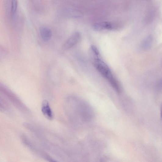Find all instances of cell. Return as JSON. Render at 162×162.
Instances as JSON below:
<instances>
[{
  "label": "cell",
  "mask_w": 162,
  "mask_h": 162,
  "mask_svg": "<svg viewBox=\"0 0 162 162\" xmlns=\"http://www.w3.org/2000/svg\"><path fill=\"white\" fill-rule=\"evenodd\" d=\"M65 108L67 115L72 121L89 122L94 117V113L90 106L77 97H68L65 102Z\"/></svg>",
  "instance_id": "1"
},
{
  "label": "cell",
  "mask_w": 162,
  "mask_h": 162,
  "mask_svg": "<svg viewBox=\"0 0 162 162\" xmlns=\"http://www.w3.org/2000/svg\"><path fill=\"white\" fill-rule=\"evenodd\" d=\"M94 65L100 74L117 92H121L120 85L107 65L101 59L100 56L91 57Z\"/></svg>",
  "instance_id": "2"
},
{
  "label": "cell",
  "mask_w": 162,
  "mask_h": 162,
  "mask_svg": "<svg viewBox=\"0 0 162 162\" xmlns=\"http://www.w3.org/2000/svg\"><path fill=\"white\" fill-rule=\"evenodd\" d=\"M80 37L81 34L80 32H74L65 41L63 46V49H67L71 48L77 43Z\"/></svg>",
  "instance_id": "3"
},
{
  "label": "cell",
  "mask_w": 162,
  "mask_h": 162,
  "mask_svg": "<svg viewBox=\"0 0 162 162\" xmlns=\"http://www.w3.org/2000/svg\"><path fill=\"white\" fill-rule=\"evenodd\" d=\"M41 112L48 120H52L54 118L53 113L50 107L49 102L47 100H44L42 102L41 106Z\"/></svg>",
  "instance_id": "4"
},
{
  "label": "cell",
  "mask_w": 162,
  "mask_h": 162,
  "mask_svg": "<svg viewBox=\"0 0 162 162\" xmlns=\"http://www.w3.org/2000/svg\"><path fill=\"white\" fill-rule=\"evenodd\" d=\"M92 28L96 31H101L105 30H112L115 28V25L109 22H102L94 24Z\"/></svg>",
  "instance_id": "5"
},
{
  "label": "cell",
  "mask_w": 162,
  "mask_h": 162,
  "mask_svg": "<svg viewBox=\"0 0 162 162\" xmlns=\"http://www.w3.org/2000/svg\"><path fill=\"white\" fill-rule=\"evenodd\" d=\"M40 33L42 40L45 41H49L52 36V31L47 27H42L40 28Z\"/></svg>",
  "instance_id": "6"
},
{
  "label": "cell",
  "mask_w": 162,
  "mask_h": 162,
  "mask_svg": "<svg viewBox=\"0 0 162 162\" xmlns=\"http://www.w3.org/2000/svg\"><path fill=\"white\" fill-rule=\"evenodd\" d=\"M152 37L148 36L145 38L142 42L141 47L144 49L147 50L150 48L152 46L153 42Z\"/></svg>",
  "instance_id": "7"
},
{
  "label": "cell",
  "mask_w": 162,
  "mask_h": 162,
  "mask_svg": "<svg viewBox=\"0 0 162 162\" xmlns=\"http://www.w3.org/2000/svg\"><path fill=\"white\" fill-rule=\"evenodd\" d=\"M17 8V1L16 0L12 1L11 4V16L13 19H14Z\"/></svg>",
  "instance_id": "8"
},
{
  "label": "cell",
  "mask_w": 162,
  "mask_h": 162,
  "mask_svg": "<svg viewBox=\"0 0 162 162\" xmlns=\"http://www.w3.org/2000/svg\"><path fill=\"white\" fill-rule=\"evenodd\" d=\"M159 87L162 88V79L160 80L159 84Z\"/></svg>",
  "instance_id": "9"
},
{
  "label": "cell",
  "mask_w": 162,
  "mask_h": 162,
  "mask_svg": "<svg viewBox=\"0 0 162 162\" xmlns=\"http://www.w3.org/2000/svg\"><path fill=\"white\" fill-rule=\"evenodd\" d=\"M49 160L50 162H57L56 161L52 159H49Z\"/></svg>",
  "instance_id": "10"
},
{
  "label": "cell",
  "mask_w": 162,
  "mask_h": 162,
  "mask_svg": "<svg viewBox=\"0 0 162 162\" xmlns=\"http://www.w3.org/2000/svg\"><path fill=\"white\" fill-rule=\"evenodd\" d=\"M161 120L162 121V109H161Z\"/></svg>",
  "instance_id": "11"
}]
</instances>
